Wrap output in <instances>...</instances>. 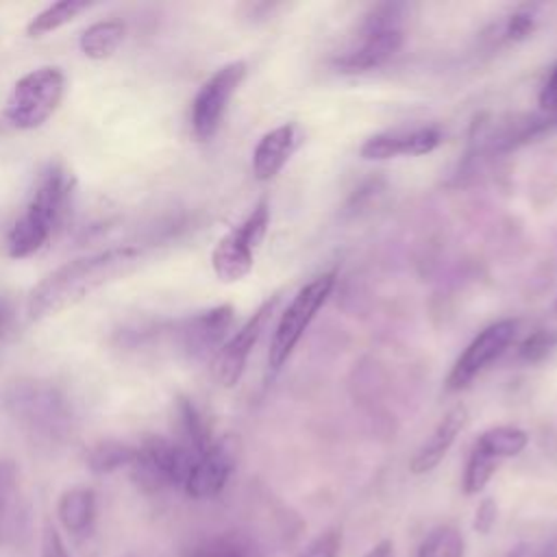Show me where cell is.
<instances>
[{
	"label": "cell",
	"instance_id": "cell-9",
	"mask_svg": "<svg viewBox=\"0 0 557 557\" xmlns=\"http://www.w3.org/2000/svg\"><path fill=\"white\" fill-rule=\"evenodd\" d=\"M246 76L244 61H231L215 70L198 89L191 102V128L200 141H207L220 128L228 100Z\"/></svg>",
	"mask_w": 557,
	"mask_h": 557
},
{
	"label": "cell",
	"instance_id": "cell-34",
	"mask_svg": "<svg viewBox=\"0 0 557 557\" xmlns=\"http://www.w3.org/2000/svg\"><path fill=\"white\" fill-rule=\"evenodd\" d=\"M363 557H396V548L392 540H381L376 542Z\"/></svg>",
	"mask_w": 557,
	"mask_h": 557
},
{
	"label": "cell",
	"instance_id": "cell-7",
	"mask_svg": "<svg viewBox=\"0 0 557 557\" xmlns=\"http://www.w3.org/2000/svg\"><path fill=\"white\" fill-rule=\"evenodd\" d=\"M194 461L196 455L181 444L161 435H148L135 446L131 470L141 490L159 492L163 487H183Z\"/></svg>",
	"mask_w": 557,
	"mask_h": 557
},
{
	"label": "cell",
	"instance_id": "cell-27",
	"mask_svg": "<svg viewBox=\"0 0 557 557\" xmlns=\"http://www.w3.org/2000/svg\"><path fill=\"white\" fill-rule=\"evenodd\" d=\"M17 496V472L9 459H0V524L9 518Z\"/></svg>",
	"mask_w": 557,
	"mask_h": 557
},
{
	"label": "cell",
	"instance_id": "cell-16",
	"mask_svg": "<svg viewBox=\"0 0 557 557\" xmlns=\"http://www.w3.org/2000/svg\"><path fill=\"white\" fill-rule=\"evenodd\" d=\"M300 144V131L287 122L268 131L252 150V174L257 181L274 178Z\"/></svg>",
	"mask_w": 557,
	"mask_h": 557
},
{
	"label": "cell",
	"instance_id": "cell-10",
	"mask_svg": "<svg viewBox=\"0 0 557 557\" xmlns=\"http://www.w3.org/2000/svg\"><path fill=\"white\" fill-rule=\"evenodd\" d=\"M516 331H518L516 320H498L485 326L457 357L455 366L446 376V389L459 392L468 387L476 374H481L494 359H498L509 348V344L516 337Z\"/></svg>",
	"mask_w": 557,
	"mask_h": 557
},
{
	"label": "cell",
	"instance_id": "cell-30",
	"mask_svg": "<svg viewBox=\"0 0 557 557\" xmlns=\"http://www.w3.org/2000/svg\"><path fill=\"white\" fill-rule=\"evenodd\" d=\"M41 557H70L61 533L52 524H46V529H44V535H41Z\"/></svg>",
	"mask_w": 557,
	"mask_h": 557
},
{
	"label": "cell",
	"instance_id": "cell-35",
	"mask_svg": "<svg viewBox=\"0 0 557 557\" xmlns=\"http://www.w3.org/2000/svg\"><path fill=\"white\" fill-rule=\"evenodd\" d=\"M509 557H524V553H522V550H516V553H511Z\"/></svg>",
	"mask_w": 557,
	"mask_h": 557
},
{
	"label": "cell",
	"instance_id": "cell-24",
	"mask_svg": "<svg viewBox=\"0 0 557 557\" xmlns=\"http://www.w3.org/2000/svg\"><path fill=\"white\" fill-rule=\"evenodd\" d=\"M416 557H463V537L453 524L435 527L418 546Z\"/></svg>",
	"mask_w": 557,
	"mask_h": 557
},
{
	"label": "cell",
	"instance_id": "cell-25",
	"mask_svg": "<svg viewBox=\"0 0 557 557\" xmlns=\"http://www.w3.org/2000/svg\"><path fill=\"white\" fill-rule=\"evenodd\" d=\"M498 468V459H494L492 455H487L485 450H481L479 446H472L468 461H466V470H463V494L466 496H474L479 492L485 490V485L490 483L492 474Z\"/></svg>",
	"mask_w": 557,
	"mask_h": 557
},
{
	"label": "cell",
	"instance_id": "cell-19",
	"mask_svg": "<svg viewBox=\"0 0 557 557\" xmlns=\"http://www.w3.org/2000/svg\"><path fill=\"white\" fill-rule=\"evenodd\" d=\"M183 557H261L250 537L237 531L209 535L191 544Z\"/></svg>",
	"mask_w": 557,
	"mask_h": 557
},
{
	"label": "cell",
	"instance_id": "cell-13",
	"mask_svg": "<svg viewBox=\"0 0 557 557\" xmlns=\"http://www.w3.org/2000/svg\"><path fill=\"white\" fill-rule=\"evenodd\" d=\"M233 318L235 311L231 305H218L200 311L174 326V342L187 357L205 359L222 348Z\"/></svg>",
	"mask_w": 557,
	"mask_h": 557
},
{
	"label": "cell",
	"instance_id": "cell-18",
	"mask_svg": "<svg viewBox=\"0 0 557 557\" xmlns=\"http://www.w3.org/2000/svg\"><path fill=\"white\" fill-rule=\"evenodd\" d=\"M57 516L65 531L87 533L96 518V494L89 487H72L63 492L57 505Z\"/></svg>",
	"mask_w": 557,
	"mask_h": 557
},
{
	"label": "cell",
	"instance_id": "cell-33",
	"mask_svg": "<svg viewBox=\"0 0 557 557\" xmlns=\"http://www.w3.org/2000/svg\"><path fill=\"white\" fill-rule=\"evenodd\" d=\"M13 322H15V309H13V305H11L9 298L0 296V342L11 333Z\"/></svg>",
	"mask_w": 557,
	"mask_h": 557
},
{
	"label": "cell",
	"instance_id": "cell-2",
	"mask_svg": "<svg viewBox=\"0 0 557 557\" xmlns=\"http://www.w3.org/2000/svg\"><path fill=\"white\" fill-rule=\"evenodd\" d=\"M72 191L74 178L61 163H48L39 170L22 215L7 233L9 257L24 259L46 246L67 213Z\"/></svg>",
	"mask_w": 557,
	"mask_h": 557
},
{
	"label": "cell",
	"instance_id": "cell-28",
	"mask_svg": "<svg viewBox=\"0 0 557 557\" xmlns=\"http://www.w3.org/2000/svg\"><path fill=\"white\" fill-rule=\"evenodd\" d=\"M535 22H537V17H535L533 9H531V7H520V9H516V11L507 17L505 28H503V35H505V39H509V41H520V39L529 37V35L535 30Z\"/></svg>",
	"mask_w": 557,
	"mask_h": 557
},
{
	"label": "cell",
	"instance_id": "cell-3",
	"mask_svg": "<svg viewBox=\"0 0 557 557\" xmlns=\"http://www.w3.org/2000/svg\"><path fill=\"white\" fill-rule=\"evenodd\" d=\"M0 403L20 429L41 444H61L74 433V405L67 394L50 381H13L4 387Z\"/></svg>",
	"mask_w": 557,
	"mask_h": 557
},
{
	"label": "cell",
	"instance_id": "cell-29",
	"mask_svg": "<svg viewBox=\"0 0 557 557\" xmlns=\"http://www.w3.org/2000/svg\"><path fill=\"white\" fill-rule=\"evenodd\" d=\"M339 544H342V533L337 529H329L326 533L315 537L298 557H337Z\"/></svg>",
	"mask_w": 557,
	"mask_h": 557
},
{
	"label": "cell",
	"instance_id": "cell-31",
	"mask_svg": "<svg viewBox=\"0 0 557 557\" xmlns=\"http://www.w3.org/2000/svg\"><path fill=\"white\" fill-rule=\"evenodd\" d=\"M496 503L492 498H483L474 511V520H472V527L474 531L479 533H490L494 522H496Z\"/></svg>",
	"mask_w": 557,
	"mask_h": 557
},
{
	"label": "cell",
	"instance_id": "cell-20",
	"mask_svg": "<svg viewBox=\"0 0 557 557\" xmlns=\"http://www.w3.org/2000/svg\"><path fill=\"white\" fill-rule=\"evenodd\" d=\"M124 24L117 20H107V22H96L91 26H87L78 39V46L83 50L85 57L94 59V61H102L107 57H111L122 39H124Z\"/></svg>",
	"mask_w": 557,
	"mask_h": 557
},
{
	"label": "cell",
	"instance_id": "cell-5",
	"mask_svg": "<svg viewBox=\"0 0 557 557\" xmlns=\"http://www.w3.org/2000/svg\"><path fill=\"white\" fill-rule=\"evenodd\" d=\"M403 4H376L363 20L359 44L335 59L344 72H363L389 61L403 46Z\"/></svg>",
	"mask_w": 557,
	"mask_h": 557
},
{
	"label": "cell",
	"instance_id": "cell-1",
	"mask_svg": "<svg viewBox=\"0 0 557 557\" xmlns=\"http://www.w3.org/2000/svg\"><path fill=\"white\" fill-rule=\"evenodd\" d=\"M139 257V248L120 246L67 261L65 265L41 278L30 292L28 315L33 320H44L61 313L63 309L81 302L98 287L131 272L137 265Z\"/></svg>",
	"mask_w": 557,
	"mask_h": 557
},
{
	"label": "cell",
	"instance_id": "cell-23",
	"mask_svg": "<svg viewBox=\"0 0 557 557\" xmlns=\"http://www.w3.org/2000/svg\"><path fill=\"white\" fill-rule=\"evenodd\" d=\"M135 459V446L104 440L89 448L87 453V466L96 474H109L122 466H131Z\"/></svg>",
	"mask_w": 557,
	"mask_h": 557
},
{
	"label": "cell",
	"instance_id": "cell-22",
	"mask_svg": "<svg viewBox=\"0 0 557 557\" xmlns=\"http://www.w3.org/2000/svg\"><path fill=\"white\" fill-rule=\"evenodd\" d=\"M91 2L87 0H61L54 2L50 7H46L44 11H39L26 26L28 37H44L61 26H65L67 22H72L78 13H83L85 9H89Z\"/></svg>",
	"mask_w": 557,
	"mask_h": 557
},
{
	"label": "cell",
	"instance_id": "cell-11",
	"mask_svg": "<svg viewBox=\"0 0 557 557\" xmlns=\"http://www.w3.org/2000/svg\"><path fill=\"white\" fill-rule=\"evenodd\" d=\"M278 305V296L265 300L242 326L239 331L222 344V348L215 352L213 357V376L218 379L220 385L224 387H233L237 385V381L242 379L248 357L257 344V339L261 337L274 307Z\"/></svg>",
	"mask_w": 557,
	"mask_h": 557
},
{
	"label": "cell",
	"instance_id": "cell-8",
	"mask_svg": "<svg viewBox=\"0 0 557 557\" xmlns=\"http://www.w3.org/2000/svg\"><path fill=\"white\" fill-rule=\"evenodd\" d=\"M270 224V207L261 200L252 213L222 235L211 252V265L220 281L235 283L242 281L255 263V250L265 237Z\"/></svg>",
	"mask_w": 557,
	"mask_h": 557
},
{
	"label": "cell",
	"instance_id": "cell-6",
	"mask_svg": "<svg viewBox=\"0 0 557 557\" xmlns=\"http://www.w3.org/2000/svg\"><path fill=\"white\" fill-rule=\"evenodd\" d=\"M333 287H335V272H324V274L315 276L313 281H309L307 285H302L298 289V294L292 298V302L283 311V315L274 329L272 342H270L268 363L272 370H278L289 359L292 350L296 348V344L300 342V337L313 322L315 313L329 300Z\"/></svg>",
	"mask_w": 557,
	"mask_h": 557
},
{
	"label": "cell",
	"instance_id": "cell-12",
	"mask_svg": "<svg viewBox=\"0 0 557 557\" xmlns=\"http://www.w3.org/2000/svg\"><path fill=\"white\" fill-rule=\"evenodd\" d=\"M237 461V440L226 435L213 440V444L196 457L187 479H185V494L196 500L215 498L228 483Z\"/></svg>",
	"mask_w": 557,
	"mask_h": 557
},
{
	"label": "cell",
	"instance_id": "cell-26",
	"mask_svg": "<svg viewBox=\"0 0 557 557\" xmlns=\"http://www.w3.org/2000/svg\"><path fill=\"white\" fill-rule=\"evenodd\" d=\"M557 348V333L555 331H535L518 346V357L527 363H537L546 359Z\"/></svg>",
	"mask_w": 557,
	"mask_h": 557
},
{
	"label": "cell",
	"instance_id": "cell-21",
	"mask_svg": "<svg viewBox=\"0 0 557 557\" xmlns=\"http://www.w3.org/2000/svg\"><path fill=\"white\" fill-rule=\"evenodd\" d=\"M529 444L527 431L518 426H492L479 435L474 446L492 455L494 459H505V457H516L520 455Z\"/></svg>",
	"mask_w": 557,
	"mask_h": 557
},
{
	"label": "cell",
	"instance_id": "cell-17",
	"mask_svg": "<svg viewBox=\"0 0 557 557\" xmlns=\"http://www.w3.org/2000/svg\"><path fill=\"white\" fill-rule=\"evenodd\" d=\"M174 431H176V444L194 453L196 457L202 455L211 444V426L202 411L187 398L178 396L174 400Z\"/></svg>",
	"mask_w": 557,
	"mask_h": 557
},
{
	"label": "cell",
	"instance_id": "cell-32",
	"mask_svg": "<svg viewBox=\"0 0 557 557\" xmlns=\"http://www.w3.org/2000/svg\"><path fill=\"white\" fill-rule=\"evenodd\" d=\"M537 102L544 111L557 115V65L550 70V74L546 76L542 89H540V96H537Z\"/></svg>",
	"mask_w": 557,
	"mask_h": 557
},
{
	"label": "cell",
	"instance_id": "cell-15",
	"mask_svg": "<svg viewBox=\"0 0 557 557\" xmlns=\"http://www.w3.org/2000/svg\"><path fill=\"white\" fill-rule=\"evenodd\" d=\"M466 422H468V407L461 405V403L450 407L444 413V418L435 424L431 435L416 450V455L411 457L409 470L413 474H426L435 466H440V461L446 457V453L450 450V446L457 440V435L463 431Z\"/></svg>",
	"mask_w": 557,
	"mask_h": 557
},
{
	"label": "cell",
	"instance_id": "cell-4",
	"mask_svg": "<svg viewBox=\"0 0 557 557\" xmlns=\"http://www.w3.org/2000/svg\"><path fill=\"white\" fill-rule=\"evenodd\" d=\"M65 76L59 67L44 65L24 74L11 89L4 104V120L20 131L41 126L61 104Z\"/></svg>",
	"mask_w": 557,
	"mask_h": 557
},
{
	"label": "cell",
	"instance_id": "cell-14",
	"mask_svg": "<svg viewBox=\"0 0 557 557\" xmlns=\"http://www.w3.org/2000/svg\"><path fill=\"white\" fill-rule=\"evenodd\" d=\"M442 144V133L435 126L392 128L368 137L359 154L368 161H385L394 157H420L433 152Z\"/></svg>",
	"mask_w": 557,
	"mask_h": 557
}]
</instances>
